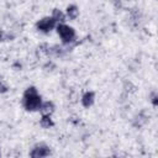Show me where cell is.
I'll use <instances>...</instances> for the list:
<instances>
[{"instance_id": "6da1fadb", "label": "cell", "mask_w": 158, "mask_h": 158, "mask_svg": "<svg viewBox=\"0 0 158 158\" xmlns=\"http://www.w3.org/2000/svg\"><path fill=\"white\" fill-rule=\"evenodd\" d=\"M42 104L41 96L37 93V89L35 86H30L23 93V106L27 111H37L40 110Z\"/></svg>"}, {"instance_id": "7a4b0ae2", "label": "cell", "mask_w": 158, "mask_h": 158, "mask_svg": "<svg viewBox=\"0 0 158 158\" xmlns=\"http://www.w3.org/2000/svg\"><path fill=\"white\" fill-rule=\"evenodd\" d=\"M57 32H58V35L60 36L63 43H69V42H72V41L74 40V37H75L74 28H72V27H69V26H67V25H64V23H60V25L57 26Z\"/></svg>"}, {"instance_id": "3957f363", "label": "cell", "mask_w": 158, "mask_h": 158, "mask_svg": "<svg viewBox=\"0 0 158 158\" xmlns=\"http://www.w3.org/2000/svg\"><path fill=\"white\" fill-rule=\"evenodd\" d=\"M56 20L51 16V17H43L42 20H40L37 23H36V27L42 31V32H49L54 26H56Z\"/></svg>"}, {"instance_id": "277c9868", "label": "cell", "mask_w": 158, "mask_h": 158, "mask_svg": "<svg viewBox=\"0 0 158 158\" xmlns=\"http://www.w3.org/2000/svg\"><path fill=\"white\" fill-rule=\"evenodd\" d=\"M49 153H51V151H49V148H48L46 144H40V146H36V147L31 151L30 156L33 157V158H41V157H47V156H49Z\"/></svg>"}, {"instance_id": "5b68a950", "label": "cell", "mask_w": 158, "mask_h": 158, "mask_svg": "<svg viewBox=\"0 0 158 158\" xmlns=\"http://www.w3.org/2000/svg\"><path fill=\"white\" fill-rule=\"evenodd\" d=\"M94 99H95V95L93 91H86L83 98H81V104L84 107H90L93 104H94Z\"/></svg>"}, {"instance_id": "8992f818", "label": "cell", "mask_w": 158, "mask_h": 158, "mask_svg": "<svg viewBox=\"0 0 158 158\" xmlns=\"http://www.w3.org/2000/svg\"><path fill=\"white\" fill-rule=\"evenodd\" d=\"M42 115H51L53 111H54V105L53 102L51 101H46L43 104H41V107H40Z\"/></svg>"}, {"instance_id": "52a82bcc", "label": "cell", "mask_w": 158, "mask_h": 158, "mask_svg": "<svg viewBox=\"0 0 158 158\" xmlns=\"http://www.w3.org/2000/svg\"><path fill=\"white\" fill-rule=\"evenodd\" d=\"M40 125H41L43 128H49V127H52L54 123H53V121H52V118H51L49 115H42L41 121H40Z\"/></svg>"}, {"instance_id": "ba28073f", "label": "cell", "mask_w": 158, "mask_h": 158, "mask_svg": "<svg viewBox=\"0 0 158 158\" xmlns=\"http://www.w3.org/2000/svg\"><path fill=\"white\" fill-rule=\"evenodd\" d=\"M67 15H68V17H69L70 20L77 19L78 15H79V10H78V7H77L75 5H70V6H68V7H67Z\"/></svg>"}, {"instance_id": "9c48e42d", "label": "cell", "mask_w": 158, "mask_h": 158, "mask_svg": "<svg viewBox=\"0 0 158 158\" xmlns=\"http://www.w3.org/2000/svg\"><path fill=\"white\" fill-rule=\"evenodd\" d=\"M52 17H53L56 21H59V22H64V21H65V16H64V14H63L60 10H58V9H54V10H53V15H52Z\"/></svg>"}, {"instance_id": "30bf717a", "label": "cell", "mask_w": 158, "mask_h": 158, "mask_svg": "<svg viewBox=\"0 0 158 158\" xmlns=\"http://www.w3.org/2000/svg\"><path fill=\"white\" fill-rule=\"evenodd\" d=\"M14 38L12 35H9L4 31H0V42H4V41H11Z\"/></svg>"}, {"instance_id": "8fae6325", "label": "cell", "mask_w": 158, "mask_h": 158, "mask_svg": "<svg viewBox=\"0 0 158 158\" xmlns=\"http://www.w3.org/2000/svg\"><path fill=\"white\" fill-rule=\"evenodd\" d=\"M7 91V86L2 83H0V93H6Z\"/></svg>"}, {"instance_id": "7c38bea8", "label": "cell", "mask_w": 158, "mask_h": 158, "mask_svg": "<svg viewBox=\"0 0 158 158\" xmlns=\"http://www.w3.org/2000/svg\"><path fill=\"white\" fill-rule=\"evenodd\" d=\"M152 102H153V105L154 106H157V104H158V101H157V95H156V93L152 95Z\"/></svg>"}]
</instances>
